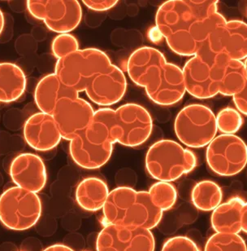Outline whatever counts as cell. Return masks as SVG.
<instances>
[{
  "label": "cell",
  "mask_w": 247,
  "mask_h": 251,
  "mask_svg": "<svg viewBox=\"0 0 247 251\" xmlns=\"http://www.w3.org/2000/svg\"><path fill=\"white\" fill-rule=\"evenodd\" d=\"M219 1L168 0L156 15V26L169 49L178 56H195L219 25L226 22L218 12Z\"/></svg>",
  "instance_id": "1"
},
{
  "label": "cell",
  "mask_w": 247,
  "mask_h": 251,
  "mask_svg": "<svg viewBox=\"0 0 247 251\" xmlns=\"http://www.w3.org/2000/svg\"><path fill=\"white\" fill-rule=\"evenodd\" d=\"M128 75L132 82L143 87L151 101L160 106H172L185 97L182 69L168 62L158 49L142 47L128 59Z\"/></svg>",
  "instance_id": "2"
},
{
  "label": "cell",
  "mask_w": 247,
  "mask_h": 251,
  "mask_svg": "<svg viewBox=\"0 0 247 251\" xmlns=\"http://www.w3.org/2000/svg\"><path fill=\"white\" fill-rule=\"evenodd\" d=\"M103 224L151 230L159 224L163 211L154 205L148 191L118 187L109 192L103 209Z\"/></svg>",
  "instance_id": "3"
},
{
  "label": "cell",
  "mask_w": 247,
  "mask_h": 251,
  "mask_svg": "<svg viewBox=\"0 0 247 251\" xmlns=\"http://www.w3.org/2000/svg\"><path fill=\"white\" fill-rule=\"evenodd\" d=\"M93 120L98 122L115 145L138 147L147 142L153 130V121L147 109L140 104L128 103L116 109L101 108L94 111Z\"/></svg>",
  "instance_id": "4"
},
{
  "label": "cell",
  "mask_w": 247,
  "mask_h": 251,
  "mask_svg": "<svg viewBox=\"0 0 247 251\" xmlns=\"http://www.w3.org/2000/svg\"><path fill=\"white\" fill-rule=\"evenodd\" d=\"M145 166L153 179L171 183L192 172L197 167V157L175 140H160L149 148Z\"/></svg>",
  "instance_id": "5"
},
{
  "label": "cell",
  "mask_w": 247,
  "mask_h": 251,
  "mask_svg": "<svg viewBox=\"0 0 247 251\" xmlns=\"http://www.w3.org/2000/svg\"><path fill=\"white\" fill-rule=\"evenodd\" d=\"M111 64L109 56L100 49H79L57 60L54 74L65 87L79 94L85 92L92 77Z\"/></svg>",
  "instance_id": "6"
},
{
  "label": "cell",
  "mask_w": 247,
  "mask_h": 251,
  "mask_svg": "<svg viewBox=\"0 0 247 251\" xmlns=\"http://www.w3.org/2000/svg\"><path fill=\"white\" fill-rule=\"evenodd\" d=\"M41 199L38 193L15 186L0 195V222L13 231L34 227L41 217Z\"/></svg>",
  "instance_id": "7"
},
{
  "label": "cell",
  "mask_w": 247,
  "mask_h": 251,
  "mask_svg": "<svg viewBox=\"0 0 247 251\" xmlns=\"http://www.w3.org/2000/svg\"><path fill=\"white\" fill-rule=\"evenodd\" d=\"M174 130L178 140L186 147H206L218 131L216 115L204 104H189L176 117Z\"/></svg>",
  "instance_id": "8"
},
{
  "label": "cell",
  "mask_w": 247,
  "mask_h": 251,
  "mask_svg": "<svg viewBox=\"0 0 247 251\" xmlns=\"http://www.w3.org/2000/svg\"><path fill=\"white\" fill-rule=\"evenodd\" d=\"M206 160L215 174L233 176L243 172L247 166V145L238 135L221 134L207 145Z\"/></svg>",
  "instance_id": "9"
},
{
  "label": "cell",
  "mask_w": 247,
  "mask_h": 251,
  "mask_svg": "<svg viewBox=\"0 0 247 251\" xmlns=\"http://www.w3.org/2000/svg\"><path fill=\"white\" fill-rule=\"evenodd\" d=\"M225 55L233 60L242 61L247 56V25L239 20L226 21L209 34L196 55L210 57Z\"/></svg>",
  "instance_id": "10"
},
{
  "label": "cell",
  "mask_w": 247,
  "mask_h": 251,
  "mask_svg": "<svg viewBox=\"0 0 247 251\" xmlns=\"http://www.w3.org/2000/svg\"><path fill=\"white\" fill-rule=\"evenodd\" d=\"M26 7L34 18L43 21L50 30L59 34H69L82 21V6L76 0H29Z\"/></svg>",
  "instance_id": "11"
},
{
  "label": "cell",
  "mask_w": 247,
  "mask_h": 251,
  "mask_svg": "<svg viewBox=\"0 0 247 251\" xmlns=\"http://www.w3.org/2000/svg\"><path fill=\"white\" fill-rule=\"evenodd\" d=\"M94 114V108L89 102L76 97L61 98L51 115L62 139L70 141L87 130Z\"/></svg>",
  "instance_id": "12"
},
{
  "label": "cell",
  "mask_w": 247,
  "mask_h": 251,
  "mask_svg": "<svg viewBox=\"0 0 247 251\" xmlns=\"http://www.w3.org/2000/svg\"><path fill=\"white\" fill-rule=\"evenodd\" d=\"M151 230L105 225L96 240L97 251H155Z\"/></svg>",
  "instance_id": "13"
},
{
  "label": "cell",
  "mask_w": 247,
  "mask_h": 251,
  "mask_svg": "<svg viewBox=\"0 0 247 251\" xmlns=\"http://www.w3.org/2000/svg\"><path fill=\"white\" fill-rule=\"evenodd\" d=\"M127 80L117 65L111 64L107 69L92 77L85 92L94 104L111 106L125 97Z\"/></svg>",
  "instance_id": "14"
},
{
  "label": "cell",
  "mask_w": 247,
  "mask_h": 251,
  "mask_svg": "<svg viewBox=\"0 0 247 251\" xmlns=\"http://www.w3.org/2000/svg\"><path fill=\"white\" fill-rule=\"evenodd\" d=\"M201 57L210 63L211 78L217 86L219 94L233 97L247 87L245 62L233 60L221 54Z\"/></svg>",
  "instance_id": "15"
},
{
  "label": "cell",
  "mask_w": 247,
  "mask_h": 251,
  "mask_svg": "<svg viewBox=\"0 0 247 251\" xmlns=\"http://www.w3.org/2000/svg\"><path fill=\"white\" fill-rule=\"evenodd\" d=\"M10 176L17 187L38 193L46 186L47 173L44 161L38 155L24 152L12 160Z\"/></svg>",
  "instance_id": "16"
},
{
  "label": "cell",
  "mask_w": 247,
  "mask_h": 251,
  "mask_svg": "<svg viewBox=\"0 0 247 251\" xmlns=\"http://www.w3.org/2000/svg\"><path fill=\"white\" fill-rule=\"evenodd\" d=\"M23 135L27 145L39 152L55 149L62 140L52 115L42 112L33 114L27 119Z\"/></svg>",
  "instance_id": "17"
},
{
  "label": "cell",
  "mask_w": 247,
  "mask_h": 251,
  "mask_svg": "<svg viewBox=\"0 0 247 251\" xmlns=\"http://www.w3.org/2000/svg\"><path fill=\"white\" fill-rule=\"evenodd\" d=\"M69 142V153L72 161L84 169H99L107 164L112 155L113 143L96 142L88 139L84 132Z\"/></svg>",
  "instance_id": "18"
},
{
  "label": "cell",
  "mask_w": 247,
  "mask_h": 251,
  "mask_svg": "<svg viewBox=\"0 0 247 251\" xmlns=\"http://www.w3.org/2000/svg\"><path fill=\"white\" fill-rule=\"evenodd\" d=\"M185 92L196 99L206 100L219 95L218 88L211 78L210 63L195 55L185 63L182 70Z\"/></svg>",
  "instance_id": "19"
},
{
  "label": "cell",
  "mask_w": 247,
  "mask_h": 251,
  "mask_svg": "<svg viewBox=\"0 0 247 251\" xmlns=\"http://www.w3.org/2000/svg\"><path fill=\"white\" fill-rule=\"evenodd\" d=\"M211 223L216 233L238 234L247 231V205L235 197L221 203L212 210Z\"/></svg>",
  "instance_id": "20"
},
{
  "label": "cell",
  "mask_w": 247,
  "mask_h": 251,
  "mask_svg": "<svg viewBox=\"0 0 247 251\" xmlns=\"http://www.w3.org/2000/svg\"><path fill=\"white\" fill-rule=\"evenodd\" d=\"M76 97H79V94L65 87L55 74L44 76L38 82L34 91V101L37 107L42 113L50 115L61 98Z\"/></svg>",
  "instance_id": "21"
},
{
  "label": "cell",
  "mask_w": 247,
  "mask_h": 251,
  "mask_svg": "<svg viewBox=\"0 0 247 251\" xmlns=\"http://www.w3.org/2000/svg\"><path fill=\"white\" fill-rule=\"evenodd\" d=\"M109 194L108 186L98 177H88L76 189V201L80 207L89 212L102 210Z\"/></svg>",
  "instance_id": "22"
},
{
  "label": "cell",
  "mask_w": 247,
  "mask_h": 251,
  "mask_svg": "<svg viewBox=\"0 0 247 251\" xmlns=\"http://www.w3.org/2000/svg\"><path fill=\"white\" fill-rule=\"evenodd\" d=\"M26 77L13 63H0V103L16 101L24 94Z\"/></svg>",
  "instance_id": "23"
},
{
  "label": "cell",
  "mask_w": 247,
  "mask_h": 251,
  "mask_svg": "<svg viewBox=\"0 0 247 251\" xmlns=\"http://www.w3.org/2000/svg\"><path fill=\"white\" fill-rule=\"evenodd\" d=\"M191 199L195 207L208 212L215 210L223 199V192L216 182L203 180L195 184L191 193Z\"/></svg>",
  "instance_id": "24"
},
{
  "label": "cell",
  "mask_w": 247,
  "mask_h": 251,
  "mask_svg": "<svg viewBox=\"0 0 247 251\" xmlns=\"http://www.w3.org/2000/svg\"><path fill=\"white\" fill-rule=\"evenodd\" d=\"M148 193L154 205L163 212L172 209L178 199V193L175 187L167 182H156L151 186Z\"/></svg>",
  "instance_id": "25"
},
{
  "label": "cell",
  "mask_w": 247,
  "mask_h": 251,
  "mask_svg": "<svg viewBox=\"0 0 247 251\" xmlns=\"http://www.w3.org/2000/svg\"><path fill=\"white\" fill-rule=\"evenodd\" d=\"M204 251H247L240 235L215 233L206 242Z\"/></svg>",
  "instance_id": "26"
},
{
  "label": "cell",
  "mask_w": 247,
  "mask_h": 251,
  "mask_svg": "<svg viewBox=\"0 0 247 251\" xmlns=\"http://www.w3.org/2000/svg\"><path fill=\"white\" fill-rule=\"evenodd\" d=\"M216 119L217 130L221 134L225 135H235L244 123L242 114L237 109L231 107L221 109L216 114Z\"/></svg>",
  "instance_id": "27"
},
{
  "label": "cell",
  "mask_w": 247,
  "mask_h": 251,
  "mask_svg": "<svg viewBox=\"0 0 247 251\" xmlns=\"http://www.w3.org/2000/svg\"><path fill=\"white\" fill-rule=\"evenodd\" d=\"M77 50H79V43L72 34H58L53 39L51 51L57 60L63 58Z\"/></svg>",
  "instance_id": "28"
},
{
  "label": "cell",
  "mask_w": 247,
  "mask_h": 251,
  "mask_svg": "<svg viewBox=\"0 0 247 251\" xmlns=\"http://www.w3.org/2000/svg\"><path fill=\"white\" fill-rule=\"evenodd\" d=\"M161 251H201L193 240L184 236L171 237L163 243Z\"/></svg>",
  "instance_id": "29"
},
{
  "label": "cell",
  "mask_w": 247,
  "mask_h": 251,
  "mask_svg": "<svg viewBox=\"0 0 247 251\" xmlns=\"http://www.w3.org/2000/svg\"><path fill=\"white\" fill-rule=\"evenodd\" d=\"M82 2L85 6H87L89 9L94 11V12H105L108 10L112 9L117 4V0H83Z\"/></svg>",
  "instance_id": "30"
},
{
  "label": "cell",
  "mask_w": 247,
  "mask_h": 251,
  "mask_svg": "<svg viewBox=\"0 0 247 251\" xmlns=\"http://www.w3.org/2000/svg\"><path fill=\"white\" fill-rule=\"evenodd\" d=\"M233 100L237 110L246 116L247 114V87L238 94L234 95Z\"/></svg>",
  "instance_id": "31"
},
{
  "label": "cell",
  "mask_w": 247,
  "mask_h": 251,
  "mask_svg": "<svg viewBox=\"0 0 247 251\" xmlns=\"http://www.w3.org/2000/svg\"><path fill=\"white\" fill-rule=\"evenodd\" d=\"M148 38L154 44H159L163 39V35L156 26L149 29Z\"/></svg>",
  "instance_id": "32"
},
{
  "label": "cell",
  "mask_w": 247,
  "mask_h": 251,
  "mask_svg": "<svg viewBox=\"0 0 247 251\" xmlns=\"http://www.w3.org/2000/svg\"><path fill=\"white\" fill-rule=\"evenodd\" d=\"M43 251H74L72 248L64 244H55L47 247Z\"/></svg>",
  "instance_id": "33"
}]
</instances>
